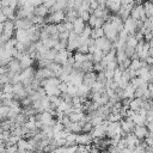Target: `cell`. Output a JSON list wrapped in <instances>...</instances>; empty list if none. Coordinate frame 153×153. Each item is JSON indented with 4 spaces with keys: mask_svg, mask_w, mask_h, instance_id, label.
Wrapping results in <instances>:
<instances>
[{
    "mask_svg": "<svg viewBox=\"0 0 153 153\" xmlns=\"http://www.w3.org/2000/svg\"><path fill=\"white\" fill-rule=\"evenodd\" d=\"M66 20V11L59 10L50 12V14L47 17V24H60Z\"/></svg>",
    "mask_w": 153,
    "mask_h": 153,
    "instance_id": "obj_1",
    "label": "cell"
},
{
    "mask_svg": "<svg viewBox=\"0 0 153 153\" xmlns=\"http://www.w3.org/2000/svg\"><path fill=\"white\" fill-rule=\"evenodd\" d=\"M130 17L136 19V20H141V22L145 23L147 20V16H146V12H145V8H143V4H135L131 8Z\"/></svg>",
    "mask_w": 153,
    "mask_h": 153,
    "instance_id": "obj_2",
    "label": "cell"
},
{
    "mask_svg": "<svg viewBox=\"0 0 153 153\" xmlns=\"http://www.w3.org/2000/svg\"><path fill=\"white\" fill-rule=\"evenodd\" d=\"M103 29H104L105 36H106L112 43H115V42L118 39V35H120V32H118V30H117L110 22H105L104 25H103Z\"/></svg>",
    "mask_w": 153,
    "mask_h": 153,
    "instance_id": "obj_3",
    "label": "cell"
},
{
    "mask_svg": "<svg viewBox=\"0 0 153 153\" xmlns=\"http://www.w3.org/2000/svg\"><path fill=\"white\" fill-rule=\"evenodd\" d=\"M96 45H97V48H99L104 53H109L114 48V43L106 36H103L100 38H97L96 39Z\"/></svg>",
    "mask_w": 153,
    "mask_h": 153,
    "instance_id": "obj_4",
    "label": "cell"
},
{
    "mask_svg": "<svg viewBox=\"0 0 153 153\" xmlns=\"http://www.w3.org/2000/svg\"><path fill=\"white\" fill-rule=\"evenodd\" d=\"M0 27H1V33H5V35H7V36H10V37H12V36L16 33V30H17L13 19H8L7 22L1 23Z\"/></svg>",
    "mask_w": 153,
    "mask_h": 153,
    "instance_id": "obj_5",
    "label": "cell"
},
{
    "mask_svg": "<svg viewBox=\"0 0 153 153\" xmlns=\"http://www.w3.org/2000/svg\"><path fill=\"white\" fill-rule=\"evenodd\" d=\"M124 29L128 31L129 35H135L139 31V22L131 17L124 20Z\"/></svg>",
    "mask_w": 153,
    "mask_h": 153,
    "instance_id": "obj_6",
    "label": "cell"
},
{
    "mask_svg": "<svg viewBox=\"0 0 153 153\" xmlns=\"http://www.w3.org/2000/svg\"><path fill=\"white\" fill-rule=\"evenodd\" d=\"M51 76H56V75H55L54 72H53L50 68H48V67H41V68H38V69L36 71V79L39 80V81H42V80H44V79H49V78H51Z\"/></svg>",
    "mask_w": 153,
    "mask_h": 153,
    "instance_id": "obj_7",
    "label": "cell"
},
{
    "mask_svg": "<svg viewBox=\"0 0 153 153\" xmlns=\"http://www.w3.org/2000/svg\"><path fill=\"white\" fill-rule=\"evenodd\" d=\"M92 142H93V136L91 133L82 131V133H79L76 136V143L78 145H91Z\"/></svg>",
    "mask_w": 153,
    "mask_h": 153,
    "instance_id": "obj_8",
    "label": "cell"
},
{
    "mask_svg": "<svg viewBox=\"0 0 153 153\" xmlns=\"http://www.w3.org/2000/svg\"><path fill=\"white\" fill-rule=\"evenodd\" d=\"M133 133H134V134H135L140 140H145V139L148 136L149 130H148L147 126H146V124H143V126H135V128H134Z\"/></svg>",
    "mask_w": 153,
    "mask_h": 153,
    "instance_id": "obj_9",
    "label": "cell"
},
{
    "mask_svg": "<svg viewBox=\"0 0 153 153\" xmlns=\"http://www.w3.org/2000/svg\"><path fill=\"white\" fill-rule=\"evenodd\" d=\"M135 122L131 120V118H124L121 121V128L124 133L129 134V133H133L134 128H135Z\"/></svg>",
    "mask_w": 153,
    "mask_h": 153,
    "instance_id": "obj_10",
    "label": "cell"
},
{
    "mask_svg": "<svg viewBox=\"0 0 153 153\" xmlns=\"http://www.w3.org/2000/svg\"><path fill=\"white\" fill-rule=\"evenodd\" d=\"M72 53L71 51H68L67 49H63V50H60V51H57V55H56V57H55V62H57V63H60V65H65V63H67V61H68V57H69V55H71Z\"/></svg>",
    "mask_w": 153,
    "mask_h": 153,
    "instance_id": "obj_11",
    "label": "cell"
},
{
    "mask_svg": "<svg viewBox=\"0 0 153 153\" xmlns=\"http://www.w3.org/2000/svg\"><path fill=\"white\" fill-rule=\"evenodd\" d=\"M6 66L8 68V72H11V73H22V71H23V67L20 65V61L17 60V59H13Z\"/></svg>",
    "mask_w": 153,
    "mask_h": 153,
    "instance_id": "obj_12",
    "label": "cell"
},
{
    "mask_svg": "<svg viewBox=\"0 0 153 153\" xmlns=\"http://www.w3.org/2000/svg\"><path fill=\"white\" fill-rule=\"evenodd\" d=\"M104 23H105L104 19H102V18L94 16V14H91V17H90V19H88V22H87V24H88L92 29H96V27H103Z\"/></svg>",
    "mask_w": 153,
    "mask_h": 153,
    "instance_id": "obj_13",
    "label": "cell"
},
{
    "mask_svg": "<svg viewBox=\"0 0 153 153\" xmlns=\"http://www.w3.org/2000/svg\"><path fill=\"white\" fill-rule=\"evenodd\" d=\"M85 26H86V22H85L82 18H80V17L76 18V19L73 22V31L76 32L78 35H80V33L84 31Z\"/></svg>",
    "mask_w": 153,
    "mask_h": 153,
    "instance_id": "obj_14",
    "label": "cell"
},
{
    "mask_svg": "<svg viewBox=\"0 0 153 153\" xmlns=\"http://www.w3.org/2000/svg\"><path fill=\"white\" fill-rule=\"evenodd\" d=\"M96 81H97V72H96V71L85 73V75H84V84H85V85L92 86Z\"/></svg>",
    "mask_w": 153,
    "mask_h": 153,
    "instance_id": "obj_15",
    "label": "cell"
},
{
    "mask_svg": "<svg viewBox=\"0 0 153 153\" xmlns=\"http://www.w3.org/2000/svg\"><path fill=\"white\" fill-rule=\"evenodd\" d=\"M91 134H92L93 139H94V137H105V136H106V128H105L103 124L96 126V127H93Z\"/></svg>",
    "mask_w": 153,
    "mask_h": 153,
    "instance_id": "obj_16",
    "label": "cell"
},
{
    "mask_svg": "<svg viewBox=\"0 0 153 153\" xmlns=\"http://www.w3.org/2000/svg\"><path fill=\"white\" fill-rule=\"evenodd\" d=\"M35 14H36V16H41V17H45V18H47V17L50 14V8L43 2L42 5L35 7Z\"/></svg>",
    "mask_w": 153,
    "mask_h": 153,
    "instance_id": "obj_17",
    "label": "cell"
},
{
    "mask_svg": "<svg viewBox=\"0 0 153 153\" xmlns=\"http://www.w3.org/2000/svg\"><path fill=\"white\" fill-rule=\"evenodd\" d=\"M131 8H133V6H121V8L118 10V12L116 13V14H118L123 20H126L127 18H129L130 17V12H131Z\"/></svg>",
    "mask_w": 153,
    "mask_h": 153,
    "instance_id": "obj_18",
    "label": "cell"
},
{
    "mask_svg": "<svg viewBox=\"0 0 153 153\" xmlns=\"http://www.w3.org/2000/svg\"><path fill=\"white\" fill-rule=\"evenodd\" d=\"M135 91H136V87L129 82L126 87H124V98H130V99H134L135 98ZM123 98V99H124Z\"/></svg>",
    "mask_w": 153,
    "mask_h": 153,
    "instance_id": "obj_19",
    "label": "cell"
},
{
    "mask_svg": "<svg viewBox=\"0 0 153 153\" xmlns=\"http://www.w3.org/2000/svg\"><path fill=\"white\" fill-rule=\"evenodd\" d=\"M121 6H122L121 1H111V0H108V1H106V8H108L110 12L115 13V14L118 12V10L121 8Z\"/></svg>",
    "mask_w": 153,
    "mask_h": 153,
    "instance_id": "obj_20",
    "label": "cell"
},
{
    "mask_svg": "<svg viewBox=\"0 0 153 153\" xmlns=\"http://www.w3.org/2000/svg\"><path fill=\"white\" fill-rule=\"evenodd\" d=\"M61 84V80L59 76H51L49 79L42 80V86H59Z\"/></svg>",
    "mask_w": 153,
    "mask_h": 153,
    "instance_id": "obj_21",
    "label": "cell"
},
{
    "mask_svg": "<svg viewBox=\"0 0 153 153\" xmlns=\"http://www.w3.org/2000/svg\"><path fill=\"white\" fill-rule=\"evenodd\" d=\"M32 63H33V59L30 56V54H29V53H25L24 57L20 60V65H22L23 69L31 67V66H32Z\"/></svg>",
    "mask_w": 153,
    "mask_h": 153,
    "instance_id": "obj_22",
    "label": "cell"
},
{
    "mask_svg": "<svg viewBox=\"0 0 153 153\" xmlns=\"http://www.w3.org/2000/svg\"><path fill=\"white\" fill-rule=\"evenodd\" d=\"M76 18H79L78 10H66V22H74Z\"/></svg>",
    "mask_w": 153,
    "mask_h": 153,
    "instance_id": "obj_23",
    "label": "cell"
},
{
    "mask_svg": "<svg viewBox=\"0 0 153 153\" xmlns=\"http://www.w3.org/2000/svg\"><path fill=\"white\" fill-rule=\"evenodd\" d=\"M65 129H68L71 133H76V134H79V133H81L82 131V124L80 123V122H72L67 128H65Z\"/></svg>",
    "mask_w": 153,
    "mask_h": 153,
    "instance_id": "obj_24",
    "label": "cell"
},
{
    "mask_svg": "<svg viewBox=\"0 0 153 153\" xmlns=\"http://www.w3.org/2000/svg\"><path fill=\"white\" fill-rule=\"evenodd\" d=\"M45 90L47 96H60L61 91L59 88V86H43Z\"/></svg>",
    "mask_w": 153,
    "mask_h": 153,
    "instance_id": "obj_25",
    "label": "cell"
},
{
    "mask_svg": "<svg viewBox=\"0 0 153 153\" xmlns=\"http://www.w3.org/2000/svg\"><path fill=\"white\" fill-rule=\"evenodd\" d=\"M142 103H143V99L135 97V98L131 99V102H130V109L134 110V111H139V110L142 108Z\"/></svg>",
    "mask_w": 153,
    "mask_h": 153,
    "instance_id": "obj_26",
    "label": "cell"
},
{
    "mask_svg": "<svg viewBox=\"0 0 153 153\" xmlns=\"http://www.w3.org/2000/svg\"><path fill=\"white\" fill-rule=\"evenodd\" d=\"M105 36V32H104V29L103 27H96V29H92V35L91 37L93 39H97V38H100Z\"/></svg>",
    "mask_w": 153,
    "mask_h": 153,
    "instance_id": "obj_27",
    "label": "cell"
},
{
    "mask_svg": "<svg viewBox=\"0 0 153 153\" xmlns=\"http://www.w3.org/2000/svg\"><path fill=\"white\" fill-rule=\"evenodd\" d=\"M139 41L137 38L135 37V35H129L128 38H127V42H126V45L127 47H131V48H136Z\"/></svg>",
    "mask_w": 153,
    "mask_h": 153,
    "instance_id": "obj_28",
    "label": "cell"
},
{
    "mask_svg": "<svg viewBox=\"0 0 153 153\" xmlns=\"http://www.w3.org/2000/svg\"><path fill=\"white\" fill-rule=\"evenodd\" d=\"M91 35H92V27H91V26L87 24V25L85 26L84 31L80 33V37H81V38L87 39V38H90V37H91Z\"/></svg>",
    "mask_w": 153,
    "mask_h": 153,
    "instance_id": "obj_29",
    "label": "cell"
},
{
    "mask_svg": "<svg viewBox=\"0 0 153 153\" xmlns=\"http://www.w3.org/2000/svg\"><path fill=\"white\" fill-rule=\"evenodd\" d=\"M10 111V106L7 105H1V109H0V115H1V120H7V114Z\"/></svg>",
    "mask_w": 153,
    "mask_h": 153,
    "instance_id": "obj_30",
    "label": "cell"
},
{
    "mask_svg": "<svg viewBox=\"0 0 153 153\" xmlns=\"http://www.w3.org/2000/svg\"><path fill=\"white\" fill-rule=\"evenodd\" d=\"M67 93H69L72 97L78 96V86H74V85H72V84L69 82V86H68V91H67Z\"/></svg>",
    "mask_w": 153,
    "mask_h": 153,
    "instance_id": "obj_31",
    "label": "cell"
},
{
    "mask_svg": "<svg viewBox=\"0 0 153 153\" xmlns=\"http://www.w3.org/2000/svg\"><path fill=\"white\" fill-rule=\"evenodd\" d=\"M78 12H79V17L82 18L85 22H88L90 17H91V14H92L90 11H78Z\"/></svg>",
    "mask_w": 153,
    "mask_h": 153,
    "instance_id": "obj_32",
    "label": "cell"
},
{
    "mask_svg": "<svg viewBox=\"0 0 153 153\" xmlns=\"http://www.w3.org/2000/svg\"><path fill=\"white\" fill-rule=\"evenodd\" d=\"M93 129V124L91 121H87L84 126H82V131H87V133H91Z\"/></svg>",
    "mask_w": 153,
    "mask_h": 153,
    "instance_id": "obj_33",
    "label": "cell"
},
{
    "mask_svg": "<svg viewBox=\"0 0 153 153\" xmlns=\"http://www.w3.org/2000/svg\"><path fill=\"white\" fill-rule=\"evenodd\" d=\"M68 86H69V82H65V81H61V84L59 85V88L61 91V93H66L68 91Z\"/></svg>",
    "mask_w": 153,
    "mask_h": 153,
    "instance_id": "obj_34",
    "label": "cell"
},
{
    "mask_svg": "<svg viewBox=\"0 0 153 153\" xmlns=\"http://www.w3.org/2000/svg\"><path fill=\"white\" fill-rule=\"evenodd\" d=\"M76 51H80L82 54H88L90 53V49H88V45L87 44H80Z\"/></svg>",
    "mask_w": 153,
    "mask_h": 153,
    "instance_id": "obj_35",
    "label": "cell"
},
{
    "mask_svg": "<svg viewBox=\"0 0 153 153\" xmlns=\"http://www.w3.org/2000/svg\"><path fill=\"white\" fill-rule=\"evenodd\" d=\"M117 146H118L121 149H123V148L128 147V142H127V139H126V136H124V137H122V139L120 140V142L117 143Z\"/></svg>",
    "mask_w": 153,
    "mask_h": 153,
    "instance_id": "obj_36",
    "label": "cell"
},
{
    "mask_svg": "<svg viewBox=\"0 0 153 153\" xmlns=\"http://www.w3.org/2000/svg\"><path fill=\"white\" fill-rule=\"evenodd\" d=\"M121 4L123 6H134L136 4V0H121Z\"/></svg>",
    "mask_w": 153,
    "mask_h": 153,
    "instance_id": "obj_37",
    "label": "cell"
},
{
    "mask_svg": "<svg viewBox=\"0 0 153 153\" xmlns=\"http://www.w3.org/2000/svg\"><path fill=\"white\" fill-rule=\"evenodd\" d=\"M76 149H78V145H71V146H67V153H76Z\"/></svg>",
    "mask_w": 153,
    "mask_h": 153,
    "instance_id": "obj_38",
    "label": "cell"
},
{
    "mask_svg": "<svg viewBox=\"0 0 153 153\" xmlns=\"http://www.w3.org/2000/svg\"><path fill=\"white\" fill-rule=\"evenodd\" d=\"M148 90H149V92H151V98L153 99V82H149V84H148Z\"/></svg>",
    "mask_w": 153,
    "mask_h": 153,
    "instance_id": "obj_39",
    "label": "cell"
},
{
    "mask_svg": "<svg viewBox=\"0 0 153 153\" xmlns=\"http://www.w3.org/2000/svg\"><path fill=\"white\" fill-rule=\"evenodd\" d=\"M121 153H133V149L129 148V147H126V148H123V149L121 151Z\"/></svg>",
    "mask_w": 153,
    "mask_h": 153,
    "instance_id": "obj_40",
    "label": "cell"
}]
</instances>
